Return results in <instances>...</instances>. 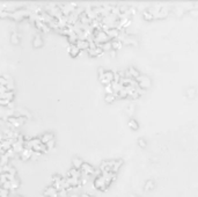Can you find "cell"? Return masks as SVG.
<instances>
[{
    "label": "cell",
    "instance_id": "1",
    "mask_svg": "<svg viewBox=\"0 0 198 197\" xmlns=\"http://www.w3.org/2000/svg\"><path fill=\"white\" fill-rule=\"evenodd\" d=\"M93 185H94V188H95L96 190H100V191H107V189H108L106 179H104L102 175H100V176H97V177L94 179Z\"/></svg>",
    "mask_w": 198,
    "mask_h": 197
},
{
    "label": "cell",
    "instance_id": "2",
    "mask_svg": "<svg viewBox=\"0 0 198 197\" xmlns=\"http://www.w3.org/2000/svg\"><path fill=\"white\" fill-rule=\"evenodd\" d=\"M136 80H137V82H138V86H139L140 88H143V89L149 88L151 85H152V80L148 78L147 76H141V74H140Z\"/></svg>",
    "mask_w": 198,
    "mask_h": 197
},
{
    "label": "cell",
    "instance_id": "3",
    "mask_svg": "<svg viewBox=\"0 0 198 197\" xmlns=\"http://www.w3.org/2000/svg\"><path fill=\"white\" fill-rule=\"evenodd\" d=\"M81 173L82 174H86V175H88V176H91V175H94V173H95V168L93 167L91 164H88V162H83V165H82V167H81Z\"/></svg>",
    "mask_w": 198,
    "mask_h": 197
},
{
    "label": "cell",
    "instance_id": "4",
    "mask_svg": "<svg viewBox=\"0 0 198 197\" xmlns=\"http://www.w3.org/2000/svg\"><path fill=\"white\" fill-rule=\"evenodd\" d=\"M106 33L107 35H108V37L110 39V41L117 39L119 37V35H120V31H119L117 28H109Z\"/></svg>",
    "mask_w": 198,
    "mask_h": 197
},
{
    "label": "cell",
    "instance_id": "5",
    "mask_svg": "<svg viewBox=\"0 0 198 197\" xmlns=\"http://www.w3.org/2000/svg\"><path fill=\"white\" fill-rule=\"evenodd\" d=\"M67 52L70 53V56H71L72 58H77V57L80 55L81 51L77 48L75 44H70V45L67 47Z\"/></svg>",
    "mask_w": 198,
    "mask_h": 197
},
{
    "label": "cell",
    "instance_id": "6",
    "mask_svg": "<svg viewBox=\"0 0 198 197\" xmlns=\"http://www.w3.org/2000/svg\"><path fill=\"white\" fill-rule=\"evenodd\" d=\"M44 196L46 197H59V191L53 187V185H50L46 188V190L44 191Z\"/></svg>",
    "mask_w": 198,
    "mask_h": 197
},
{
    "label": "cell",
    "instance_id": "7",
    "mask_svg": "<svg viewBox=\"0 0 198 197\" xmlns=\"http://www.w3.org/2000/svg\"><path fill=\"white\" fill-rule=\"evenodd\" d=\"M75 45H77V48L79 49L80 51H83V50L87 51L89 49V42L86 41V39H78L77 43H75Z\"/></svg>",
    "mask_w": 198,
    "mask_h": 197
},
{
    "label": "cell",
    "instance_id": "8",
    "mask_svg": "<svg viewBox=\"0 0 198 197\" xmlns=\"http://www.w3.org/2000/svg\"><path fill=\"white\" fill-rule=\"evenodd\" d=\"M168 14H169L168 8L162 6V7H161V9H160L158 13L154 15V19H157V20H160V19H166V17L168 16Z\"/></svg>",
    "mask_w": 198,
    "mask_h": 197
},
{
    "label": "cell",
    "instance_id": "9",
    "mask_svg": "<svg viewBox=\"0 0 198 197\" xmlns=\"http://www.w3.org/2000/svg\"><path fill=\"white\" fill-rule=\"evenodd\" d=\"M103 52H104V51H103L100 47H97L96 49H88V50H87L88 56H89V57H94V58H95V57H100V56H102Z\"/></svg>",
    "mask_w": 198,
    "mask_h": 197
},
{
    "label": "cell",
    "instance_id": "10",
    "mask_svg": "<svg viewBox=\"0 0 198 197\" xmlns=\"http://www.w3.org/2000/svg\"><path fill=\"white\" fill-rule=\"evenodd\" d=\"M123 164H124V161L122 160V159H119V160H112V166H111V172L112 173H115V174H117L120 169V167L123 166Z\"/></svg>",
    "mask_w": 198,
    "mask_h": 197
},
{
    "label": "cell",
    "instance_id": "11",
    "mask_svg": "<svg viewBox=\"0 0 198 197\" xmlns=\"http://www.w3.org/2000/svg\"><path fill=\"white\" fill-rule=\"evenodd\" d=\"M82 173L80 169H75V168H71L68 173H67V177H75V179H81Z\"/></svg>",
    "mask_w": 198,
    "mask_h": 197
},
{
    "label": "cell",
    "instance_id": "12",
    "mask_svg": "<svg viewBox=\"0 0 198 197\" xmlns=\"http://www.w3.org/2000/svg\"><path fill=\"white\" fill-rule=\"evenodd\" d=\"M31 157H33V150H30V148H25V150L20 153V158H21V160H23V161L30 159Z\"/></svg>",
    "mask_w": 198,
    "mask_h": 197
},
{
    "label": "cell",
    "instance_id": "13",
    "mask_svg": "<svg viewBox=\"0 0 198 197\" xmlns=\"http://www.w3.org/2000/svg\"><path fill=\"white\" fill-rule=\"evenodd\" d=\"M128 72H129V74H130V78L131 79H137L139 76H140V72L136 68V67H133V66H131V67H129L128 70H126Z\"/></svg>",
    "mask_w": 198,
    "mask_h": 197
},
{
    "label": "cell",
    "instance_id": "14",
    "mask_svg": "<svg viewBox=\"0 0 198 197\" xmlns=\"http://www.w3.org/2000/svg\"><path fill=\"white\" fill-rule=\"evenodd\" d=\"M111 87H112V91H114V94L115 95H117L123 88H124V86L120 84V82H111Z\"/></svg>",
    "mask_w": 198,
    "mask_h": 197
},
{
    "label": "cell",
    "instance_id": "15",
    "mask_svg": "<svg viewBox=\"0 0 198 197\" xmlns=\"http://www.w3.org/2000/svg\"><path fill=\"white\" fill-rule=\"evenodd\" d=\"M111 45H112V50L117 51V50H120V49H122V47H123V42H122L119 39H112V41H111Z\"/></svg>",
    "mask_w": 198,
    "mask_h": 197
},
{
    "label": "cell",
    "instance_id": "16",
    "mask_svg": "<svg viewBox=\"0 0 198 197\" xmlns=\"http://www.w3.org/2000/svg\"><path fill=\"white\" fill-rule=\"evenodd\" d=\"M33 47L36 48V49L43 47V39L41 37V35H36V36H35V39L33 41Z\"/></svg>",
    "mask_w": 198,
    "mask_h": 197
},
{
    "label": "cell",
    "instance_id": "17",
    "mask_svg": "<svg viewBox=\"0 0 198 197\" xmlns=\"http://www.w3.org/2000/svg\"><path fill=\"white\" fill-rule=\"evenodd\" d=\"M82 165H83V161H82L80 158H73V160H72V166H73V168H75V169H81Z\"/></svg>",
    "mask_w": 198,
    "mask_h": 197
},
{
    "label": "cell",
    "instance_id": "18",
    "mask_svg": "<svg viewBox=\"0 0 198 197\" xmlns=\"http://www.w3.org/2000/svg\"><path fill=\"white\" fill-rule=\"evenodd\" d=\"M128 125H129V128L133 130V131H137L138 129H139V124H138V122L134 119V118H131V119H129V122H128Z\"/></svg>",
    "mask_w": 198,
    "mask_h": 197
},
{
    "label": "cell",
    "instance_id": "19",
    "mask_svg": "<svg viewBox=\"0 0 198 197\" xmlns=\"http://www.w3.org/2000/svg\"><path fill=\"white\" fill-rule=\"evenodd\" d=\"M41 140H42V143L43 144H46L48 142H50V140H52L54 139V137H53V133H44L42 137H40Z\"/></svg>",
    "mask_w": 198,
    "mask_h": 197
},
{
    "label": "cell",
    "instance_id": "20",
    "mask_svg": "<svg viewBox=\"0 0 198 197\" xmlns=\"http://www.w3.org/2000/svg\"><path fill=\"white\" fill-rule=\"evenodd\" d=\"M97 47H100L103 51H107V52H110L111 50H112V45H111V41H109V42H107L104 44H101V45H97Z\"/></svg>",
    "mask_w": 198,
    "mask_h": 197
},
{
    "label": "cell",
    "instance_id": "21",
    "mask_svg": "<svg viewBox=\"0 0 198 197\" xmlns=\"http://www.w3.org/2000/svg\"><path fill=\"white\" fill-rule=\"evenodd\" d=\"M143 19H144L145 21H152V20H154V16H153L152 13H149L148 9H145V11L143 12Z\"/></svg>",
    "mask_w": 198,
    "mask_h": 197
},
{
    "label": "cell",
    "instance_id": "22",
    "mask_svg": "<svg viewBox=\"0 0 198 197\" xmlns=\"http://www.w3.org/2000/svg\"><path fill=\"white\" fill-rule=\"evenodd\" d=\"M117 97H116V95L115 94H106V96H104V101H106L107 103H112V102H115V100H116Z\"/></svg>",
    "mask_w": 198,
    "mask_h": 197
},
{
    "label": "cell",
    "instance_id": "23",
    "mask_svg": "<svg viewBox=\"0 0 198 197\" xmlns=\"http://www.w3.org/2000/svg\"><path fill=\"white\" fill-rule=\"evenodd\" d=\"M154 185H155V184H154V181H153V180H147L145 185H144V189H145L146 191L152 190V189L154 188Z\"/></svg>",
    "mask_w": 198,
    "mask_h": 197
},
{
    "label": "cell",
    "instance_id": "24",
    "mask_svg": "<svg viewBox=\"0 0 198 197\" xmlns=\"http://www.w3.org/2000/svg\"><path fill=\"white\" fill-rule=\"evenodd\" d=\"M14 86H15V84H14V80H13V79L8 80V81H7V85H6L7 92H14Z\"/></svg>",
    "mask_w": 198,
    "mask_h": 197
},
{
    "label": "cell",
    "instance_id": "25",
    "mask_svg": "<svg viewBox=\"0 0 198 197\" xmlns=\"http://www.w3.org/2000/svg\"><path fill=\"white\" fill-rule=\"evenodd\" d=\"M11 42H12V44H19V34H17L16 31H13V33H12Z\"/></svg>",
    "mask_w": 198,
    "mask_h": 197
},
{
    "label": "cell",
    "instance_id": "26",
    "mask_svg": "<svg viewBox=\"0 0 198 197\" xmlns=\"http://www.w3.org/2000/svg\"><path fill=\"white\" fill-rule=\"evenodd\" d=\"M116 97H117V99H126V97H128V93L125 91V88H123V89L116 95Z\"/></svg>",
    "mask_w": 198,
    "mask_h": 197
},
{
    "label": "cell",
    "instance_id": "27",
    "mask_svg": "<svg viewBox=\"0 0 198 197\" xmlns=\"http://www.w3.org/2000/svg\"><path fill=\"white\" fill-rule=\"evenodd\" d=\"M11 182V189H17L19 188V185H20V182H19V180L15 177L13 181H9Z\"/></svg>",
    "mask_w": 198,
    "mask_h": 197
},
{
    "label": "cell",
    "instance_id": "28",
    "mask_svg": "<svg viewBox=\"0 0 198 197\" xmlns=\"http://www.w3.org/2000/svg\"><path fill=\"white\" fill-rule=\"evenodd\" d=\"M5 153H6V156L9 158V159H11V158H14V157H15V152H14L13 148H9V150H7V151L5 152Z\"/></svg>",
    "mask_w": 198,
    "mask_h": 197
},
{
    "label": "cell",
    "instance_id": "29",
    "mask_svg": "<svg viewBox=\"0 0 198 197\" xmlns=\"http://www.w3.org/2000/svg\"><path fill=\"white\" fill-rule=\"evenodd\" d=\"M104 89H106V94H114L112 87H111V84H110V85H107V86H104Z\"/></svg>",
    "mask_w": 198,
    "mask_h": 197
},
{
    "label": "cell",
    "instance_id": "30",
    "mask_svg": "<svg viewBox=\"0 0 198 197\" xmlns=\"http://www.w3.org/2000/svg\"><path fill=\"white\" fill-rule=\"evenodd\" d=\"M0 195H1V197H8V195H9V190H7V189H2V188H1V190H0Z\"/></svg>",
    "mask_w": 198,
    "mask_h": 197
},
{
    "label": "cell",
    "instance_id": "31",
    "mask_svg": "<svg viewBox=\"0 0 198 197\" xmlns=\"http://www.w3.org/2000/svg\"><path fill=\"white\" fill-rule=\"evenodd\" d=\"M59 197H68V191H67V189H62V190H59Z\"/></svg>",
    "mask_w": 198,
    "mask_h": 197
},
{
    "label": "cell",
    "instance_id": "32",
    "mask_svg": "<svg viewBox=\"0 0 198 197\" xmlns=\"http://www.w3.org/2000/svg\"><path fill=\"white\" fill-rule=\"evenodd\" d=\"M45 145H46V148H48L49 151H50V150H52L53 147H54V139L50 140V142H48V143H46Z\"/></svg>",
    "mask_w": 198,
    "mask_h": 197
},
{
    "label": "cell",
    "instance_id": "33",
    "mask_svg": "<svg viewBox=\"0 0 198 197\" xmlns=\"http://www.w3.org/2000/svg\"><path fill=\"white\" fill-rule=\"evenodd\" d=\"M8 16H11V13H9V12H7V11H1V12H0V17H1V19L8 17Z\"/></svg>",
    "mask_w": 198,
    "mask_h": 197
},
{
    "label": "cell",
    "instance_id": "34",
    "mask_svg": "<svg viewBox=\"0 0 198 197\" xmlns=\"http://www.w3.org/2000/svg\"><path fill=\"white\" fill-rule=\"evenodd\" d=\"M130 97H131L132 100H137V99H139L140 97V95H139V93L137 92V91H134V92L132 93L131 95H129Z\"/></svg>",
    "mask_w": 198,
    "mask_h": 197
},
{
    "label": "cell",
    "instance_id": "35",
    "mask_svg": "<svg viewBox=\"0 0 198 197\" xmlns=\"http://www.w3.org/2000/svg\"><path fill=\"white\" fill-rule=\"evenodd\" d=\"M138 145H139L140 147H146V140L143 139V138H139V139H138Z\"/></svg>",
    "mask_w": 198,
    "mask_h": 197
},
{
    "label": "cell",
    "instance_id": "36",
    "mask_svg": "<svg viewBox=\"0 0 198 197\" xmlns=\"http://www.w3.org/2000/svg\"><path fill=\"white\" fill-rule=\"evenodd\" d=\"M17 121H19V123L22 125V124H25V122L27 121V117L26 116H17Z\"/></svg>",
    "mask_w": 198,
    "mask_h": 197
},
{
    "label": "cell",
    "instance_id": "37",
    "mask_svg": "<svg viewBox=\"0 0 198 197\" xmlns=\"http://www.w3.org/2000/svg\"><path fill=\"white\" fill-rule=\"evenodd\" d=\"M133 113H134V105H129V108H128V114L131 116V115H133Z\"/></svg>",
    "mask_w": 198,
    "mask_h": 197
},
{
    "label": "cell",
    "instance_id": "38",
    "mask_svg": "<svg viewBox=\"0 0 198 197\" xmlns=\"http://www.w3.org/2000/svg\"><path fill=\"white\" fill-rule=\"evenodd\" d=\"M11 101H8V100H5V99H0V105H6L7 107V105Z\"/></svg>",
    "mask_w": 198,
    "mask_h": 197
},
{
    "label": "cell",
    "instance_id": "39",
    "mask_svg": "<svg viewBox=\"0 0 198 197\" xmlns=\"http://www.w3.org/2000/svg\"><path fill=\"white\" fill-rule=\"evenodd\" d=\"M7 85V80L4 77H0V86H6Z\"/></svg>",
    "mask_w": 198,
    "mask_h": 197
},
{
    "label": "cell",
    "instance_id": "40",
    "mask_svg": "<svg viewBox=\"0 0 198 197\" xmlns=\"http://www.w3.org/2000/svg\"><path fill=\"white\" fill-rule=\"evenodd\" d=\"M106 73V70L103 67H99V77H102Z\"/></svg>",
    "mask_w": 198,
    "mask_h": 197
},
{
    "label": "cell",
    "instance_id": "41",
    "mask_svg": "<svg viewBox=\"0 0 198 197\" xmlns=\"http://www.w3.org/2000/svg\"><path fill=\"white\" fill-rule=\"evenodd\" d=\"M9 174H12V175H16V169L14 168L13 166H11V168H9V172H8Z\"/></svg>",
    "mask_w": 198,
    "mask_h": 197
},
{
    "label": "cell",
    "instance_id": "42",
    "mask_svg": "<svg viewBox=\"0 0 198 197\" xmlns=\"http://www.w3.org/2000/svg\"><path fill=\"white\" fill-rule=\"evenodd\" d=\"M6 92H7L6 86H0V94H5Z\"/></svg>",
    "mask_w": 198,
    "mask_h": 197
},
{
    "label": "cell",
    "instance_id": "43",
    "mask_svg": "<svg viewBox=\"0 0 198 197\" xmlns=\"http://www.w3.org/2000/svg\"><path fill=\"white\" fill-rule=\"evenodd\" d=\"M7 108L8 109H14V103H13V101H11L8 105H7Z\"/></svg>",
    "mask_w": 198,
    "mask_h": 197
},
{
    "label": "cell",
    "instance_id": "44",
    "mask_svg": "<svg viewBox=\"0 0 198 197\" xmlns=\"http://www.w3.org/2000/svg\"><path fill=\"white\" fill-rule=\"evenodd\" d=\"M110 57H111V58H114V57H116V51H115V50H111V51H110Z\"/></svg>",
    "mask_w": 198,
    "mask_h": 197
},
{
    "label": "cell",
    "instance_id": "45",
    "mask_svg": "<svg viewBox=\"0 0 198 197\" xmlns=\"http://www.w3.org/2000/svg\"><path fill=\"white\" fill-rule=\"evenodd\" d=\"M2 77H4V78L6 79V80H7V81H8V80H11V79H12V76H9V74H4V76H2Z\"/></svg>",
    "mask_w": 198,
    "mask_h": 197
},
{
    "label": "cell",
    "instance_id": "46",
    "mask_svg": "<svg viewBox=\"0 0 198 197\" xmlns=\"http://www.w3.org/2000/svg\"><path fill=\"white\" fill-rule=\"evenodd\" d=\"M190 14H191V15H194V16H196V15H198V11H191Z\"/></svg>",
    "mask_w": 198,
    "mask_h": 197
},
{
    "label": "cell",
    "instance_id": "47",
    "mask_svg": "<svg viewBox=\"0 0 198 197\" xmlns=\"http://www.w3.org/2000/svg\"><path fill=\"white\" fill-rule=\"evenodd\" d=\"M80 197H94V196H92V195H89V194H82L81 196Z\"/></svg>",
    "mask_w": 198,
    "mask_h": 197
},
{
    "label": "cell",
    "instance_id": "48",
    "mask_svg": "<svg viewBox=\"0 0 198 197\" xmlns=\"http://www.w3.org/2000/svg\"><path fill=\"white\" fill-rule=\"evenodd\" d=\"M1 125H5V119H1V118H0V126H1Z\"/></svg>",
    "mask_w": 198,
    "mask_h": 197
}]
</instances>
